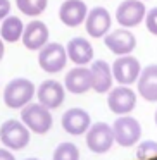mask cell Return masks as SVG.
I'll use <instances>...</instances> for the list:
<instances>
[{"instance_id":"1","label":"cell","mask_w":157,"mask_h":160,"mask_svg":"<svg viewBox=\"0 0 157 160\" xmlns=\"http://www.w3.org/2000/svg\"><path fill=\"white\" fill-rule=\"evenodd\" d=\"M21 119L26 124V128L29 131L36 132V134H45L50 131L52 128V114H50V108H47L42 103H28L23 107L21 112Z\"/></svg>"},{"instance_id":"2","label":"cell","mask_w":157,"mask_h":160,"mask_svg":"<svg viewBox=\"0 0 157 160\" xmlns=\"http://www.w3.org/2000/svg\"><path fill=\"white\" fill-rule=\"evenodd\" d=\"M35 84L26 78H16L5 86L4 102L9 108H23L33 100Z\"/></svg>"},{"instance_id":"3","label":"cell","mask_w":157,"mask_h":160,"mask_svg":"<svg viewBox=\"0 0 157 160\" xmlns=\"http://www.w3.org/2000/svg\"><path fill=\"white\" fill-rule=\"evenodd\" d=\"M112 132H114V141L121 146H133L136 141L142 138V126L135 117L129 115H121L114 121L112 126Z\"/></svg>"},{"instance_id":"4","label":"cell","mask_w":157,"mask_h":160,"mask_svg":"<svg viewBox=\"0 0 157 160\" xmlns=\"http://www.w3.org/2000/svg\"><path fill=\"white\" fill-rule=\"evenodd\" d=\"M0 141L11 150H23L29 143V129L24 122L9 119L0 128Z\"/></svg>"},{"instance_id":"5","label":"cell","mask_w":157,"mask_h":160,"mask_svg":"<svg viewBox=\"0 0 157 160\" xmlns=\"http://www.w3.org/2000/svg\"><path fill=\"white\" fill-rule=\"evenodd\" d=\"M67 62V52L59 43H47L40 48L38 53V64L45 72L55 74L66 67Z\"/></svg>"},{"instance_id":"6","label":"cell","mask_w":157,"mask_h":160,"mask_svg":"<svg viewBox=\"0 0 157 160\" xmlns=\"http://www.w3.org/2000/svg\"><path fill=\"white\" fill-rule=\"evenodd\" d=\"M114 145V132L107 122H97L90 126L86 132V146L93 153H105Z\"/></svg>"},{"instance_id":"7","label":"cell","mask_w":157,"mask_h":160,"mask_svg":"<svg viewBox=\"0 0 157 160\" xmlns=\"http://www.w3.org/2000/svg\"><path fill=\"white\" fill-rule=\"evenodd\" d=\"M112 78H116L119 84H131L138 79L140 72H142V66H140L138 59L131 55H121L119 59L114 60L112 64Z\"/></svg>"},{"instance_id":"8","label":"cell","mask_w":157,"mask_h":160,"mask_svg":"<svg viewBox=\"0 0 157 160\" xmlns=\"http://www.w3.org/2000/svg\"><path fill=\"white\" fill-rule=\"evenodd\" d=\"M107 105L114 114L119 115H126L135 108L136 105V95L133 90H129L126 84L118 86L114 90H109V98H107Z\"/></svg>"},{"instance_id":"9","label":"cell","mask_w":157,"mask_h":160,"mask_svg":"<svg viewBox=\"0 0 157 160\" xmlns=\"http://www.w3.org/2000/svg\"><path fill=\"white\" fill-rule=\"evenodd\" d=\"M145 14L147 11L142 0H124L119 4L118 11H116V19L124 28H133L143 21Z\"/></svg>"},{"instance_id":"10","label":"cell","mask_w":157,"mask_h":160,"mask_svg":"<svg viewBox=\"0 0 157 160\" xmlns=\"http://www.w3.org/2000/svg\"><path fill=\"white\" fill-rule=\"evenodd\" d=\"M104 43L116 55H128L135 50L136 38L128 29H116V31H111L109 35H105Z\"/></svg>"},{"instance_id":"11","label":"cell","mask_w":157,"mask_h":160,"mask_svg":"<svg viewBox=\"0 0 157 160\" xmlns=\"http://www.w3.org/2000/svg\"><path fill=\"white\" fill-rule=\"evenodd\" d=\"M111 22H112L111 14H109V11L104 7L92 9L86 14V19H85L86 31L92 38H102V36H105L107 31L111 29Z\"/></svg>"},{"instance_id":"12","label":"cell","mask_w":157,"mask_h":160,"mask_svg":"<svg viewBox=\"0 0 157 160\" xmlns=\"http://www.w3.org/2000/svg\"><path fill=\"white\" fill-rule=\"evenodd\" d=\"M90 124H92L90 114L83 108H69L62 115V128L69 134H74V136L85 134L90 128Z\"/></svg>"},{"instance_id":"13","label":"cell","mask_w":157,"mask_h":160,"mask_svg":"<svg viewBox=\"0 0 157 160\" xmlns=\"http://www.w3.org/2000/svg\"><path fill=\"white\" fill-rule=\"evenodd\" d=\"M21 38L28 50H40L49 43V28L43 21H31L24 26Z\"/></svg>"},{"instance_id":"14","label":"cell","mask_w":157,"mask_h":160,"mask_svg":"<svg viewBox=\"0 0 157 160\" xmlns=\"http://www.w3.org/2000/svg\"><path fill=\"white\" fill-rule=\"evenodd\" d=\"M38 100L47 108H57L64 102V86L55 79H47L38 86Z\"/></svg>"},{"instance_id":"15","label":"cell","mask_w":157,"mask_h":160,"mask_svg":"<svg viewBox=\"0 0 157 160\" xmlns=\"http://www.w3.org/2000/svg\"><path fill=\"white\" fill-rule=\"evenodd\" d=\"M86 14L88 9L81 0H66L59 9V19L69 28H74V26H80L81 22H85Z\"/></svg>"},{"instance_id":"16","label":"cell","mask_w":157,"mask_h":160,"mask_svg":"<svg viewBox=\"0 0 157 160\" xmlns=\"http://www.w3.org/2000/svg\"><path fill=\"white\" fill-rule=\"evenodd\" d=\"M64 88L67 91L74 95H81L86 93L88 90H92V72L90 69L80 66L71 69L69 72L66 74V79H64Z\"/></svg>"},{"instance_id":"17","label":"cell","mask_w":157,"mask_h":160,"mask_svg":"<svg viewBox=\"0 0 157 160\" xmlns=\"http://www.w3.org/2000/svg\"><path fill=\"white\" fill-rule=\"evenodd\" d=\"M66 52H67V59L73 60L78 66H85V64L93 60V47L88 40L81 38V36L69 40Z\"/></svg>"},{"instance_id":"18","label":"cell","mask_w":157,"mask_h":160,"mask_svg":"<svg viewBox=\"0 0 157 160\" xmlns=\"http://www.w3.org/2000/svg\"><path fill=\"white\" fill-rule=\"evenodd\" d=\"M92 88L97 93H107L112 88V69L105 60H95L90 67Z\"/></svg>"},{"instance_id":"19","label":"cell","mask_w":157,"mask_h":160,"mask_svg":"<svg viewBox=\"0 0 157 160\" xmlns=\"http://www.w3.org/2000/svg\"><path fill=\"white\" fill-rule=\"evenodd\" d=\"M138 93L147 102H157V64L147 66L138 76Z\"/></svg>"},{"instance_id":"20","label":"cell","mask_w":157,"mask_h":160,"mask_svg":"<svg viewBox=\"0 0 157 160\" xmlns=\"http://www.w3.org/2000/svg\"><path fill=\"white\" fill-rule=\"evenodd\" d=\"M23 31H24V24L19 18L16 16H9V18L4 19L2 26H0V36L4 42L14 43L18 42L19 38L23 36Z\"/></svg>"},{"instance_id":"21","label":"cell","mask_w":157,"mask_h":160,"mask_svg":"<svg viewBox=\"0 0 157 160\" xmlns=\"http://www.w3.org/2000/svg\"><path fill=\"white\" fill-rule=\"evenodd\" d=\"M16 4H18V9L23 12L24 16H40L43 11L47 9V0H16Z\"/></svg>"},{"instance_id":"22","label":"cell","mask_w":157,"mask_h":160,"mask_svg":"<svg viewBox=\"0 0 157 160\" xmlns=\"http://www.w3.org/2000/svg\"><path fill=\"white\" fill-rule=\"evenodd\" d=\"M52 160H80V150L74 143L64 141L55 148Z\"/></svg>"},{"instance_id":"23","label":"cell","mask_w":157,"mask_h":160,"mask_svg":"<svg viewBox=\"0 0 157 160\" xmlns=\"http://www.w3.org/2000/svg\"><path fill=\"white\" fill-rule=\"evenodd\" d=\"M152 157H157V141H152V139L142 141L136 148V158L147 160V158H152Z\"/></svg>"},{"instance_id":"24","label":"cell","mask_w":157,"mask_h":160,"mask_svg":"<svg viewBox=\"0 0 157 160\" xmlns=\"http://www.w3.org/2000/svg\"><path fill=\"white\" fill-rule=\"evenodd\" d=\"M145 24H147V29H149L152 35L157 36V7L150 9L145 14Z\"/></svg>"},{"instance_id":"25","label":"cell","mask_w":157,"mask_h":160,"mask_svg":"<svg viewBox=\"0 0 157 160\" xmlns=\"http://www.w3.org/2000/svg\"><path fill=\"white\" fill-rule=\"evenodd\" d=\"M11 12V2L9 0H0V21L5 19Z\"/></svg>"},{"instance_id":"26","label":"cell","mask_w":157,"mask_h":160,"mask_svg":"<svg viewBox=\"0 0 157 160\" xmlns=\"http://www.w3.org/2000/svg\"><path fill=\"white\" fill-rule=\"evenodd\" d=\"M0 160H16V158H14V155H12L9 150L0 148Z\"/></svg>"},{"instance_id":"27","label":"cell","mask_w":157,"mask_h":160,"mask_svg":"<svg viewBox=\"0 0 157 160\" xmlns=\"http://www.w3.org/2000/svg\"><path fill=\"white\" fill-rule=\"evenodd\" d=\"M4 53H5V47H4V40L0 36V60L4 59Z\"/></svg>"},{"instance_id":"28","label":"cell","mask_w":157,"mask_h":160,"mask_svg":"<svg viewBox=\"0 0 157 160\" xmlns=\"http://www.w3.org/2000/svg\"><path fill=\"white\" fill-rule=\"evenodd\" d=\"M26 160H40V158H35V157H33V158H26Z\"/></svg>"},{"instance_id":"29","label":"cell","mask_w":157,"mask_h":160,"mask_svg":"<svg viewBox=\"0 0 157 160\" xmlns=\"http://www.w3.org/2000/svg\"><path fill=\"white\" fill-rule=\"evenodd\" d=\"M155 124H157V110H155Z\"/></svg>"}]
</instances>
